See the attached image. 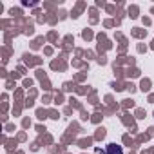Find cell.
Masks as SVG:
<instances>
[{"instance_id":"cell-1","label":"cell","mask_w":154,"mask_h":154,"mask_svg":"<svg viewBox=\"0 0 154 154\" xmlns=\"http://www.w3.org/2000/svg\"><path fill=\"white\" fill-rule=\"evenodd\" d=\"M105 154H123V150H122V147H120V145H114V143H111V145H107V150H105Z\"/></svg>"}]
</instances>
